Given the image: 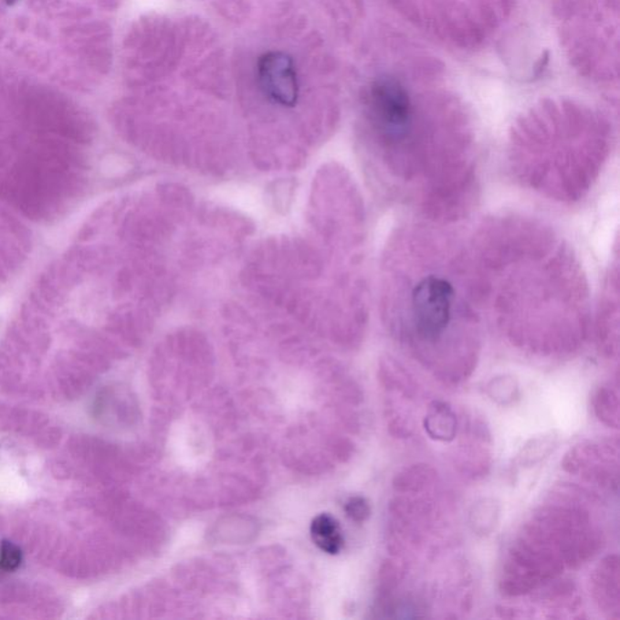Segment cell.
<instances>
[{
  "mask_svg": "<svg viewBox=\"0 0 620 620\" xmlns=\"http://www.w3.org/2000/svg\"><path fill=\"white\" fill-rule=\"evenodd\" d=\"M392 247L385 308L393 335L426 356L475 347L481 308L469 254L419 225L397 230Z\"/></svg>",
  "mask_w": 620,
  "mask_h": 620,
  "instance_id": "obj_2",
  "label": "cell"
},
{
  "mask_svg": "<svg viewBox=\"0 0 620 620\" xmlns=\"http://www.w3.org/2000/svg\"><path fill=\"white\" fill-rule=\"evenodd\" d=\"M426 426L429 430L430 436L436 439L447 440L455 433V419L448 408L437 407L430 412L426 418Z\"/></svg>",
  "mask_w": 620,
  "mask_h": 620,
  "instance_id": "obj_5",
  "label": "cell"
},
{
  "mask_svg": "<svg viewBox=\"0 0 620 620\" xmlns=\"http://www.w3.org/2000/svg\"><path fill=\"white\" fill-rule=\"evenodd\" d=\"M259 87L269 100L278 105L292 107L299 99V78L295 62L288 54L272 51L259 58L257 66Z\"/></svg>",
  "mask_w": 620,
  "mask_h": 620,
  "instance_id": "obj_3",
  "label": "cell"
},
{
  "mask_svg": "<svg viewBox=\"0 0 620 620\" xmlns=\"http://www.w3.org/2000/svg\"><path fill=\"white\" fill-rule=\"evenodd\" d=\"M7 4H14L15 2H17V0H5Z\"/></svg>",
  "mask_w": 620,
  "mask_h": 620,
  "instance_id": "obj_8",
  "label": "cell"
},
{
  "mask_svg": "<svg viewBox=\"0 0 620 620\" xmlns=\"http://www.w3.org/2000/svg\"><path fill=\"white\" fill-rule=\"evenodd\" d=\"M469 256L480 308L509 336L543 343L584 335V274L571 248L548 226L497 217L482 226Z\"/></svg>",
  "mask_w": 620,
  "mask_h": 620,
  "instance_id": "obj_1",
  "label": "cell"
},
{
  "mask_svg": "<svg viewBox=\"0 0 620 620\" xmlns=\"http://www.w3.org/2000/svg\"><path fill=\"white\" fill-rule=\"evenodd\" d=\"M310 536L314 544L326 554L337 555L344 545L340 523L330 514L318 515L311 521Z\"/></svg>",
  "mask_w": 620,
  "mask_h": 620,
  "instance_id": "obj_4",
  "label": "cell"
},
{
  "mask_svg": "<svg viewBox=\"0 0 620 620\" xmlns=\"http://www.w3.org/2000/svg\"><path fill=\"white\" fill-rule=\"evenodd\" d=\"M22 552L20 548L10 541H4L0 545V570L13 572L20 567Z\"/></svg>",
  "mask_w": 620,
  "mask_h": 620,
  "instance_id": "obj_6",
  "label": "cell"
},
{
  "mask_svg": "<svg viewBox=\"0 0 620 620\" xmlns=\"http://www.w3.org/2000/svg\"><path fill=\"white\" fill-rule=\"evenodd\" d=\"M345 512L356 522L365 521L370 515V506L362 497H352L345 503Z\"/></svg>",
  "mask_w": 620,
  "mask_h": 620,
  "instance_id": "obj_7",
  "label": "cell"
}]
</instances>
